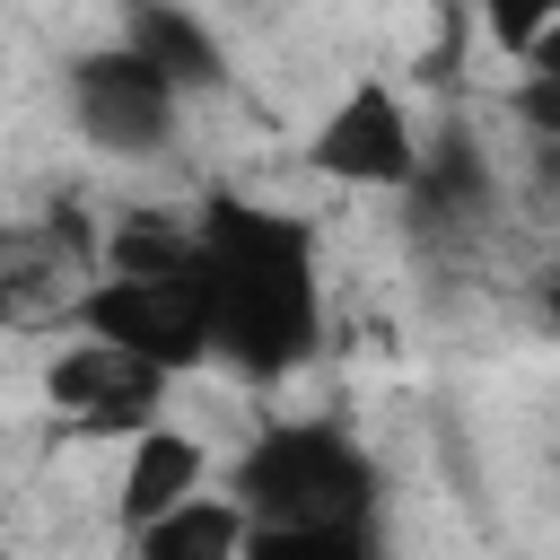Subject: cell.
<instances>
[{
	"mask_svg": "<svg viewBox=\"0 0 560 560\" xmlns=\"http://www.w3.org/2000/svg\"><path fill=\"white\" fill-rule=\"evenodd\" d=\"M201 438H184V429H140L131 438V455H122V481H114V516L131 525V534H149V525H166L175 508H192V499H210L201 490Z\"/></svg>",
	"mask_w": 560,
	"mask_h": 560,
	"instance_id": "cell-7",
	"label": "cell"
},
{
	"mask_svg": "<svg viewBox=\"0 0 560 560\" xmlns=\"http://www.w3.org/2000/svg\"><path fill=\"white\" fill-rule=\"evenodd\" d=\"M122 52H140L175 96H184V88H219V79H228L219 35H210L192 9H166V0H140V9L122 18Z\"/></svg>",
	"mask_w": 560,
	"mask_h": 560,
	"instance_id": "cell-8",
	"label": "cell"
},
{
	"mask_svg": "<svg viewBox=\"0 0 560 560\" xmlns=\"http://www.w3.org/2000/svg\"><path fill=\"white\" fill-rule=\"evenodd\" d=\"M140 542V560H245V542H254V525H245V508L228 499V490H210V499H192V508H175L166 525H149V534H131Z\"/></svg>",
	"mask_w": 560,
	"mask_h": 560,
	"instance_id": "cell-9",
	"label": "cell"
},
{
	"mask_svg": "<svg viewBox=\"0 0 560 560\" xmlns=\"http://www.w3.org/2000/svg\"><path fill=\"white\" fill-rule=\"evenodd\" d=\"M201 289H210V359L236 376H289L324 341L315 236L254 201H210L201 219Z\"/></svg>",
	"mask_w": 560,
	"mask_h": 560,
	"instance_id": "cell-1",
	"label": "cell"
},
{
	"mask_svg": "<svg viewBox=\"0 0 560 560\" xmlns=\"http://www.w3.org/2000/svg\"><path fill=\"white\" fill-rule=\"evenodd\" d=\"M508 105H516V122H525L542 149H560V70H525Z\"/></svg>",
	"mask_w": 560,
	"mask_h": 560,
	"instance_id": "cell-12",
	"label": "cell"
},
{
	"mask_svg": "<svg viewBox=\"0 0 560 560\" xmlns=\"http://www.w3.org/2000/svg\"><path fill=\"white\" fill-rule=\"evenodd\" d=\"M525 70H560V9H551V26L534 35V52H525Z\"/></svg>",
	"mask_w": 560,
	"mask_h": 560,
	"instance_id": "cell-13",
	"label": "cell"
},
{
	"mask_svg": "<svg viewBox=\"0 0 560 560\" xmlns=\"http://www.w3.org/2000/svg\"><path fill=\"white\" fill-rule=\"evenodd\" d=\"M70 324L158 376H184L210 359V289H201V262L175 271V280H96L70 298Z\"/></svg>",
	"mask_w": 560,
	"mask_h": 560,
	"instance_id": "cell-3",
	"label": "cell"
},
{
	"mask_svg": "<svg viewBox=\"0 0 560 560\" xmlns=\"http://www.w3.org/2000/svg\"><path fill=\"white\" fill-rule=\"evenodd\" d=\"M44 394H52V411H61L79 438H140V429H158V394H166V376L79 332L70 350L44 359Z\"/></svg>",
	"mask_w": 560,
	"mask_h": 560,
	"instance_id": "cell-6",
	"label": "cell"
},
{
	"mask_svg": "<svg viewBox=\"0 0 560 560\" xmlns=\"http://www.w3.org/2000/svg\"><path fill=\"white\" fill-rule=\"evenodd\" d=\"M228 499L254 534H368L376 516V464L332 420H271L245 455Z\"/></svg>",
	"mask_w": 560,
	"mask_h": 560,
	"instance_id": "cell-2",
	"label": "cell"
},
{
	"mask_svg": "<svg viewBox=\"0 0 560 560\" xmlns=\"http://www.w3.org/2000/svg\"><path fill=\"white\" fill-rule=\"evenodd\" d=\"M70 114H79L88 149H105V158H149V149L175 140L184 96H175L140 52L105 44V52H79V61H70Z\"/></svg>",
	"mask_w": 560,
	"mask_h": 560,
	"instance_id": "cell-4",
	"label": "cell"
},
{
	"mask_svg": "<svg viewBox=\"0 0 560 560\" xmlns=\"http://www.w3.org/2000/svg\"><path fill=\"white\" fill-rule=\"evenodd\" d=\"M306 158L332 175V184H368V192H402L420 184V131L402 114V96L385 79H350V96L315 122Z\"/></svg>",
	"mask_w": 560,
	"mask_h": 560,
	"instance_id": "cell-5",
	"label": "cell"
},
{
	"mask_svg": "<svg viewBox=\"0 0 560 560\" xmlns=\"http://www.w3.org/2000/svg\"><path fill=\"white\" fill-rule=\"evenodd\" d=\"M192 262H201V228H175V219H149V210H131L105 236V280H175Z\"/></svg>",
	"mask_w": 560,
	"mask_h": 560,
	"instance_id": "cell-10",
	"label": "cell"
},
{
	"mask_svg": "<svg viewBox=\"0 0 560 560\" xmlns=\"http://www.w3.org/2000/svg\"><path fill=\"white\" fill-rule=\"evenodd\" d=\"M245 560H376V534H254Z\"/></svg>",
	"mask_w": 560,
	"mask_h": 560,
	"instance_id": "cell-11",
	"label": "cell"
},
{
	"mask_svg": "<svg viewBox=\"0 0 560 560\" xmlns=\"http://www.w3.org/2000/svg\"><path fill=\"white\" fill-rule=\"evenodd\" d=\"M542 315H551V324H560V280H551V289H542Z\"/></svg>",
	"mask_w": 560,
	"mask_h": 560,
	"instance_id": "cell-14",
	"label": "cell"
}]
</instances>
